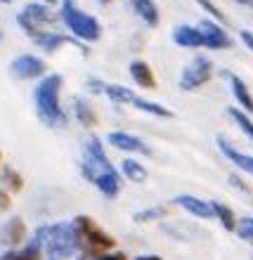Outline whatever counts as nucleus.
I'll list each match as a JSON object with an SVG mask.
<instances>
[{
  "label": "nucleus",
  "mask_w": 253,
  "mask_h": 260,
  "mask_svg": "<svg viewBox=\"0 0 253 260\" xmlns=\"http://www.w3.org/2000/svg\"><path fill=\"white\" fill-rule=\"evenodd\" d=\"M81 173L85 175V180L92 182L107 199L118 197V192H121L118 171L109 161L102 142H100V137H88V142L83 144Z\"/></svg>",
  "instance_id": "obj_1"
},
{
  "label": "nucleus",
  "mask_w": 253,
  "mask_h": 260,
  "mask_svg": "<svg viewBox=\"0 0 253 260\" xmlns=\"http://www.w3.org/2000/svg\"><path fill=\"white\" fill-rule=\"evenodd\" d=\"M71 230H74L76 251H81L83 258H100V255L111 253L116 248V239L88 215H76L71 220Z\"/></svg>",
  "instance_id": "obj_2"
},
{
  "label": "nucleus",
  "mask_w": 253,
  "mask_h": 260,
  "mask_svg": "<svg viewBox=\"0 0 253 260\" xmlns=\"http://www.w3.org/2000/svg\"><path fill=\"white\" fill-rule=\"evenodd\" d=\"M59 88H62V76L59 74L45 76L36 88V111H38V118L50 128H64L67 125V116L59 107Z\"/></svg>",
  "instance_id": "obj_3"
},
{
  "label": "nucleus",
  "mask_w": 253,
  "mask_h": 260,
  "mask_svg": "<svg viewBox=\"0 0 253 260\" xmlns=\"http://www.w3.org/2000/svg\"><path fill=\"white\" fill-rule=\"evenodd\" d=\"M34 241L41 246V251L52 255V260H64L76 253V239L71 222H52L36 230Z\"/></svg>",
  "instance_id": "obj_4"
},
{
  "label": "nucleus",
  "mask_w": 253,
  "mask_h": 260,
  "mask_svg": "<svg viewBox=\"0 0 253 260\" xmlns=\"http://www.w3.org/2000/svg\"><path fill=\"white\" fill-rule=\"evenodd\" d=\"M59 19L67 24V28L81 43L83 41H85V43H95V41H100V36H102V26H100V21H97L92 14L78 10L74 0H62Z\"/></svg>",
  "instance_id": "obj_5"
},
{
  "label": "nucleus",
  "mask_w": 253,
  "mask_h": 260,
  "mask_svg": "<svg viewBox=\"0 0 253 260\" xmlns=\"http://www.w3.org/2000/svg\"><path fill=\"white\" fill-rule=\"evenodd\" d=\"M17 24L21 26V31L28 36V38H36L41 34H48V31H55V26L59 24V14H55L48 5H26L17 14Z\"/></svg>",
  "instance_id": "obj_6"
},
{
  "label": "nucleus",
  "mask_w": 253,
  "mask_h": 260,
  "mask_svg": "<svg viewBox=\"0 0 253 260\" xmlns=\"http://www.w3.org/2000/svg\"><path fill=\"white\" fill-rule=\"evenodd\" d=\"M211 78H213V62L204 55H197L185 69H182V76H180V90L194 92V90L204 88Z\"/></svg>",
  "instance_id": "obj_7"
},
{
  "label": "nucleus",
  "mask_w": 253,
  "mask_h": 260,
  "mask_svg": "<svg viewBox=\"0 0 253 260\" xmlns=\"http://www.w3.org/2000/svg\"><path fill=\"white\" fill-rule=\"evenodd\" d=\"M197 28L201 31V36H204V48H208V50H227V48H232V38L227 36V31L223 28V24L213 21L211 17L199 21Z\"/></svg>",
  "instance_id": "obj_8"
},
{
  "label": "nucleus",
  "mask_w": 253,
  "mask_h": 260,
  "mask_svg": "<svg viewBox=\"0 0 253 260\" xmlns=\"http://www.w3.org/2000/svg\"><path fill=\"white\" fill-rule=\"evenodd\" d=\"M10 71H12L14 78H21V81L41 78V76L45 74V62L38 59V57H34V55H21L10 64Z\"/></svg>",
  "instance_id": "obj_9"
},
{
  "label": "nucleus",
  "mask_w": 253,
  "mask_h": 260,
  "mask_svg": "<svg viewBox=\"0 0 253 260\" xmlns=\"http://www.w3.org/2000/svg\"><path fill=\"white\" fill-rule=\"evenodd\" d=\"M116 149H123V151H133V154H142V156H151V147L147 142H142L140 137L130 135V133H123V130H111L107 135Z\"/></svg>",
  "instance_id": "obj_10"
},
{
  "label": "nucleus",
  "mask_w": 253,
  "mask_h": 260,
  "mask_svg": "<svg viewBox=\"0 0 253 260\" xmlns=\"http://www.w3.org/2000/svg\"><path fill=\"white\" fill-rule=\"evenodd\" d=\"M34 41H36V45H41V48L48 50V52H52V50H57V48H62V45H71V48L81 50L83 55H90V50L85 48L78 38H69V36H62V34H57V31H48V34L36 36Z\"/></svg>",
  "instance_id": "obj_11"
},
{
  "label": "nucleus",
  "mask_w": 253,
  "mask_h": 260,
  "mask_svg": "<svg viewBox=\"0 0 253 260\" xmlns=\"http://www.w3.org/2000/svg\"><path fill=\"white\" fill-rule=\"evenodd\" d=\"M215 142H218V149L223 151V156H225L227 161H232L237 168H241L244 173L253 175V156H248V154L239 151L232 142H230V140H227L225 135H218V137H215Z\"/></svg>",
  "instance_id": "obj_12"
},
{
  "label": "nucleus",
  "mask_w": 253,
  "mask_h": 260,
  "mask_svg": "<svg viewBox=\"0 0 253 260\" xmlns=\"http://www.w3.org/2000/svg\"><path fill=\"white\" fill-rule=\"evenodd\" d=\"M223 76L230 81V90H232V95H234V100H237V104H239V109L246 111L248 116H251L253 114V95H251V90H248V85L244 83V78L232 74V71H223Z\"/></svg>",
  "instance_id": "obj_13"
},
{
  "label": "nucleus",
  "mask_w": 253,
  "mask_h": 260,
  "mask_svg": "<svg viewBox=\"0 0 253 260\" xmlns=\"http://www.w3.org/2000/svg\"><path fill=\"white\" fill-rule=\"evenodd\" d=\"M173 204L180 206L182 211H187L189 215L199 220H211L213 218V208H211V201H204L199 197H192V194H180V197L173 199Z\"/></svg>",
  "instance_id": "obj_14"
},
{
  "label": "nucleus",
  "mask_w": 253,
  "mask_h": 260,
  "mask_svg": "<svg viewBox=\"0 0 253 260\" xmlns=\"http://www.w3.org/2000/svg\"><path fill=\"white\" fill-rule=\"evenodd\" d=\"M173 43L180 45V48H204V36L197 26H189V24H180L173 31Z\"/></svg>",
  "instance_id": "obj_15"
},
{
  "label": "nucleus",
  "mask_w": 253,
  "mask_h": 260,
  "mask_svg": "<svg viewBox=\"0 0 253 260\" xmlns=\"http://www.w3.org/2000/svg\"><path fill=\"white\" fill-rule=\"evenodd\" d=\"M24 237H26V225L21 218H10L0 230V241L5 246H19Z\"/></svg>",
  "instance_id": "obj_16"
},
{
  "label": "nucleus",
  "mask_w": 253,
  "mask_h": 260,
  "mask_svg": "<svg viewBox=\"0 0 253 260\" xmlns=\"http://www.w3.org/2000/svg\"><path fill=\"white\" fill-rule=\"evenodd\" d=\"M130 78L140 85V88H147V90H154L156 88V78H154V71L147 62L142 59H135L130 62Z\"/></svg>",
  "instance_id": "obj_17"
},
{
  "label": "nucleus",
  "mask_w": 253,
  "mask_h": 260,
  "mask_svg": "<svg viewBox=\"0 0 253 260\" xmlns=\"http://www.w3.org/2000/svg\"><path fill=\"white\" fill-rule=\"evenodd\" d=\"M133 10H135V14L147 26H159L161 14H159V7L154 0H135V3H133Z\"/></svg>",
  "instance_id": "obj_18"
},
{
  "label": "nucleus",
  "mask_w": 253,
  "mask_h": 260,
  "mask_svg": "<svg viewBox=\"0 0 253 260\" xmlns=\"http://www.w3.org/2000/svg\"><path fill=\"white\" fill-rule=\"evenodd\" d=\"M130 107H135V109L144 111V114H149V116H156V118H173V111L166 109L164 104L151 102V100H144V97H140V95H133Z\"/></svg>",
  "instance_id": "obj_19"
},
{
  "label": "nucleus",
  "mask_w": 253,
  "mask_h": 260,
  "mask_svg": "<svg viewBox=\"0 0 253 260\" xmlns=\"http://www.w3.org/2000/svg\"><path fill=\"white\" fill-rule=\"evenodd\" d=\"M211 208H213V218L223 225V230L237 232V215H234V211L230 206L223 204V201H211Z\"/></svg>",
  "instance_id": "obj_20"
},
{
  "label": "nucleus",
  "mask_w": 253,
  "mask_h": 260,
  "mask_svg": "<svg viewBox=\"0 0 253 260\" xmlns=\"http://www.w3.org/2000/svg\"><path fill=\"white\" fill-rule=\"evenodd\" d=\"M0 260H43V251L41 246L31 241L24 248H12V251H5L0 255Z\"/></svg>",
  "instance_id": "obj_21"
},
{
  "label": "nucleus",
  "mask_w": 253,
  "mask_h": 260,
  "mask_svg": "<svg viewBox=\"0 0 253 260\" xmlns=\"http://www.w3.org/2000/svg\"><path fill=\"white\" fill-rule=\"evenodd\" d=\"M74 114H76V118L85 125V128L97 125V114H95V109H92V104H90L88 100L76 97V100H74Z\"/></svg>",
  "instance_id": "obj_22"
},
{
  "label": "nucleus",
  "mask_w": 253,
  "mask_h": 260,
  "mask_svg": "<svg viewBox=\"0 0 253 260\" xmlns=\"http://www.w3.org/2000/svg\"><path fill=\"white\" fill-rule=\"evenodd\" d=\"M227 116L234 121V125L244 133V135L248 137L253 142V121H251V116H248L246 111H241L239 107H227Z\"/></svg>",
  "instance_id": "obj_23"
},
{
  "label": "nucleus",
  "mask_w": 253,
  "mask_h": 260,
  "mask_svg": "<svg viewBox=\"0 0 253 260\" xmlns=\"http://www.w3.org/2000/svg\"><path fill=\"white\" fill-rule=\"evenodd\" d=\"M121 171H123V175L128 180H133V182H144L147 180V168H144L137 158H123V164H121Z\"/></svg>",
  "instance_id": "obj_24"
},
{
  "label": "nucleus",
  "mask_w": 253,
  "mask_h": 260,
  "mask_svg": "<svg viewBox=\"0 0 253 260\" xmlns=\"http://www.w3.org/2000/svg\"><path fill=\"white\" fill-rule=\"evenodd\" d=\"M104 95L109 97L114 104H130L133 100V90H128L125 85H116V83H104Z\"/></svg>",
  "instance_id": "obj_25"
},
{
  "label": "nucleus",
  "mask_w": 253,
  "mask_h": 260,
  "mask_svg": "<svg viewBox=\"0 0 253 260\" xmlns=\"http://www.w3.org/2000/svg\"><path fill=\"white\" fill-rule=\"evenodd\" d=\"M166 215V208L164 206H151V208H144V211H137L133 215L135 222H151V220H159Z\"/></svg>",
  "instance_id": "obj_26"
},
{
  "label": "nucleus",
  "mask_w": 253,
  "mask_h": 260,
  "mask_svg": "<svg viewBox=\"0 0 253 260\" xmlns=\"http://www.w3.org/2000/svg\"><path fill=\"white\" fill-rule=\"evenodd\" d=\"M3 180H5V185L12 189V192H21V187H24V178H21L19 173L5 166V171H3Z\"/></svg>",
  "instance_id": "obj_27"
},
{
  "label": "nucleus",
  "mask_w": 253,
  "mask_h": 260,
  "mask_svg": "<svg viewBox=\"0 0 253 260\" xmlns=\"http://www.w3.org/2000/svg\"><path fill=\"white\" fill-rule=\"evenodd\" d=\"M197 3H199V7H201V10H206V12L211 14L213 21H218V24H225V21H227V17L223 14V10H220L213 0H197Z\"/></svg>",
  "instance_id": "obj_28"
},
{
  "label": "nucleus",
  "mask_w": 253,
  "mask_h": 260,
  "mask_svg": "<svg viewBox=\"0 0 253 260\" xmlns=\"http://www.w3.org/2000/svg\"><path fill=\"white\" fill-rule=\"evenodd\" d=\"M237 234H239V239L251 241L253 244V215L237 220Z\"/></svg>",
  "instance_id": "obj_29"
},
{
  "label": "nucleus",
  "mask_w": 253,
  "mask_h": 260,
  "mask_svg": "<svg viewBox=\"0 0 253 260\" xmlns=\"http://www.w3.org/2000/svg\"><path fill=\"white\" fill-rule=\"evenodd\" d=\"M239 38H241V43H244V45H246V48L253 52V34H251V31H248V28H241Z\"/></svg>",
  "instance_id": "obj_30"
},
{
  "label": "nucleus",
  "mask_w": 253,
  "mask_h": 260,
  "mask_svg": "<svg viewBox=\"0 0 253 260\" xmlns=\"http://www.w3.org/2000/svg\"><path fill=\"white\" fill-rule=\"evenodd\" d=\"M92 260H125V253H121V251H111V253H104V255L92 258Z\"/></svg>",
  "instance_id": "obj_31"
},
{
  "label": "nucleus",
  "mask_w": 253,
  "mask_h": 260,
  "mask_svg": "<svg viewBox=\"0 0 253 260\" xmlns=\"http://www.w3.org/2000/svg\"><path fill=\"white\" fill-rule=\"evenodd\" d=\"M88 90H92V92H104V83L97 81V78H90V81H88Z\"/></svg>",
  "instance_id": "obj_32"
},
{
  "label": "nucleus",
  "mask_w": 253,
  "mask_h": 260,
  "mask_svg": "<svg viewBox=\"0 0 253 260\" xmlns=\"http://www.w3.org/2000/svg\"><path fill=\"white\" fill-rule=\"evenodd\" d=\"M230 185H234V187H239L241 192H248V187L241 182V178L239 175H230Z\"/></svg>",
  "instance_id": "obj_33"
},
{
  "label": "nucleus",
  "mask_w": 253,
  "mask_h": 260,
  "mask_svg": "<svg viewBox=\"0 0 253 260\" xmlns=\"http://www.w3.org/2000/svg\"><path fill=\"white\" fill-rule=\"evenodd\" d=\"M7 208H10V197L5 189H0V211H7Z\"/></svg>",
  "instance_id": "obj_34"
},
{
  "label": "nucleus",
  "mask_w": 253,
  "mask_h": 260,
  "mask_svg": "<svg viewBox=\"0 0 253 260\" xmlns=\"http://www.w3.org/2000/svg\"><path fill=\"white\" fill-rule=\"evenodd\" d=\"M135 260H164L161 255H137Z\"/></svg>",
  "instance_id": "obj_35"
},
{
  "label": "nucleus",
  "mask_w": 253,
  "mask_h": 260,
  "mask_svg": "<svg viewBox=\"0 0 253 260\" xmlns=\"http://www.w3.org/2000/svg\"><path fill=\"white\" fill-rule=\"evenodd\" d=\"M38 3H41V5H55L57 0H38Z\"/></svg>",
  "instance_id": "obj_36"
},
{
  "label": "nucleus",
  "mask_w": 253,
  "mask_h": 260,
  "mask_svg": "<svg viewBox=\"0 0 253 260\" xmlns=\"http://www.w3.org/2000/svg\"><path fill=\"white\" fill-rule=\"evenodd\" d=\"M234 3H241V5H251V0H234Z\"/></svg>",
  "instance_id": "obj_37"
},
{
  "label": "nucleus",
  "mask_w": 253,
  "mask_h": 260,
  "mask_svg": "<svg viewBox=\"0 0 253 260\" xmlns=\"http://www.w3.org/2000/svg\"><path fill=\"white\" fill-rule=\"evenodd\" d=\"M100 3H102V5H109V3H114V0H100Z\"/></svg>",
  "instance_id": "obj_38"
},
{
  "label": "nucleus",
  "mask_w": 253,
  "mask_h": 260,
  "mask_svg": "<svg viewBox=\"0 0 253 260\" xmlns=\"http://www.w3.org/2000/svg\"><path fill=\"white\" fill-rule=\"evenodd\" d=\"M0 3H12V0H0Z\"/></svg>",
  "instance_id": "obj_39"
},
{
  "label": "nucleus",
  "mask_w": 253,
  "mask_h": 260,
  "mask_svg": "<svg viewBox=\"0 0 253 260\" xmlns=\"http://www.w3.org/2000/svg\"><path fill=\"white\" fill-rule=\"evenodd\" d=\"M0 41H3V31H0Z\"/></svg>",
  "instance_id": "obj_40"
},
{
  "label": "nucleus",
  "mask_w": 253,
  "mask_h": 260,
  "mask_svg": "<svg viewBox=\"0 0 253 260\" xmlns=\"http://www.w3.org/2000/svg\"><path fill=\"white\" fill-rule=\"evenodd\" d=\"M130 3H135V0H130Z\"/></svg>",
  "instance_id": "obj_41"
},
{
  "label": "nucleus",
  "mask_w": 253,
  "mask_h": 260,
  "mask_svg": "<svg viewBox=\"0 0 253 260\" xmlns=\"http://www.w3.org/2000/svg\"><path fill=\"white\" fill-rule=\"evenodd\" d=\"M251 5H253V0H251Z\"/></svg>",
  "instance_id": "obj_42"
},
{
  "label": "nucleus",
  "mask_w": 253,
  "mask_h": 260,
  "mask_svg": "<svg viewBox=\"0 0 253 260\" xmlns=\"http://www.w3.org/2000/svg\"><path fill=\"white\" fill-rule=\"evenodd\" d=\"M50 260H52V258H50Z\"/></svg>",
  "instance_id": "obj_43"
}]
</instances>
